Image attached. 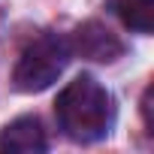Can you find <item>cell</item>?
<instances>
[{"mask_svg":"<svg viewBox=\"0 0 154 154\" xmlns=\"http://www.w3.org/2000/svg\"><path fill=\"white\" fill-rule=\"evenodd\" d=\"M72 54H82L85 60H97V63H112L124 54V42L103 24V21H85L72 30L69 39Z\"/></svg>","mask_w":154,"mask_h":154,"instance_id":"cell-3","label":"cell"},{"mask_svg":"<svg viewBox=\"0 0 154 154\" xmlns=\"http://www.w3.org/2000/svg\"><path fill=\"white\" fill-rule=\"evenodd\" d=\"M142 118H145V127H151V88H145L142 94Z\"/></svg>","mask_w":154,"mask_h":154,"instance_id":"cell-6","label":"cell"},{"mask_svg":"<svg viewBox=\"0 0 154 154\" xmlns=\"http://www.w3.org/2000/svg\"><path fill=\"white\" fill-rule=\"evenodd\" d=\"M0 148L12 151V154H33V151H45V130L39 124V118L33 115H21L15 121H9L0 130Z\"/></svg>","mask_w":154,"mask_h":154,"instance_id":"cell-4","label":"cell"},{"mask_svg":"<svg viewBox=\"0 0 154 154\" xmlns=\"http://www.w3.org/2000/svg\"><path fill=\"white\" fill-rule=\"evenodd\" d=\"M72 57L69 39L60 33H42L36 36L18 57L15 69H12V85L21 94H39L45 88H51L60 72L66 69Z\"/></svg>","mask_w":154,"mask_h":154,"instance_id":"cell-2","label":"cell"},{"mask_svg":"<svg viewBox=\"0 0 154 154\" xmlns=\"http://www.w3.org/2000/svg\"><path fill=\"white\" fill-rule=\"evenodd\" d=\"M115 12L133 33H151L154 27V0H115Z\"/></svg>","mask_w":154,"mask_h":154,"instance_id":"cell-5","label":"cell"},{"mask_svg":"<svg viewBox=\"0 0 154 154\" xmlns=\"http://www.w3.org/2000/svg\"><path fill=\"white\" fill-rule=\"evenodd\" d=\"M54 115L66 139L72 142H97L106 139L115 127V97L106 85H100L94 75L82 72L57 94Z\"/></svg>","mask_w":154,"mask_h":154,"instance_id":"cell-1","label":"cell"}]
</instances>
